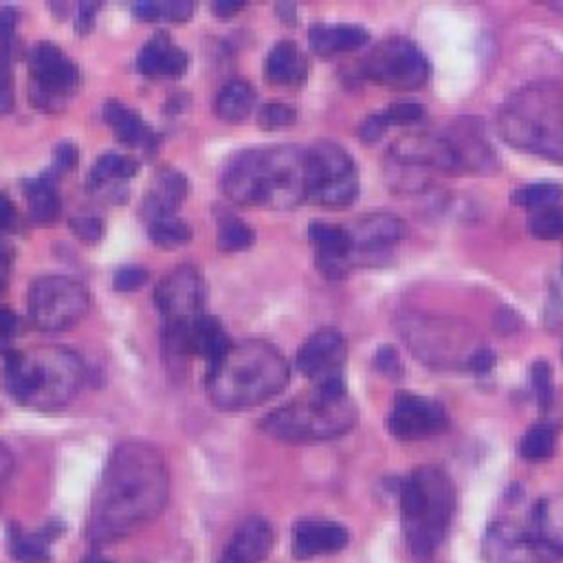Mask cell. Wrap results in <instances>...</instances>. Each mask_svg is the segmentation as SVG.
<instances>
[{
  "instance_id": "obj_1",
  "label": "cell",
  "mask_w": 563,
  "mask_h": 563,
  "mask_svg": "<svg viewBox=\"0 0 563 563\" xmlns=\"http://www.w3.org/2000/svg\"><path fill=\"white\" fill-rule=\"evenodd\" d=\"M167 490L169 475L163 453L143 440L121 442L95 490L88 537L108 543L136 532L161 515Z\"/></svg>"
},
{
  "instance_id": "obj_2",
  "label": "cell",
  "mask_w": 563,
  "mask_h": 563,
  "mask_svg": "<svg viewBox=\"0 0 563 563\" xmlns=\"http://www.w3.org/2000/svg\"><path fill=\"white\" fill-rule=\"evenodd\" d=\"M222 189L240 205L295 207L306 200V150L297 145L244 150L224 165Z\"/></svg>"
},
{
  "instance_id": "obj_3",
  "label": "cell",
  "mask_w": 563,
  "mask_h": 563,
  "mask_svg": "<svg viewBox=\"0 0 563 563\" xmlns=\"http://www.w3.org/2000/svg\"><path fill=\"white\" fill-rule=\"evenodd\" d=\"M290 369L284 354L262 339L233 343L229 352L209 365L205 387L220 409H249L266 402L284 389Z\"/></svg>"
},
{
  "instance_id": "obj_4",
  "label": "cell",
  "mask_w": 563,
  "mask_h": 563,
  "mask_svg": "<svg viewBox=\"0 0 563 563\" xmlns=\"http://www.w3.org/2000/svg\"><path fill=\"white\" fill-rule=\"evenodd\" d=\"M84 376L81 361L62 345L11 350L4 354L2 387L24 407L57 409L75 398Z\"/></svg>"
},
{
  "instance_id": "obj_5",
  "label": "cell",
  "mask_w": 563,
  "mask_h": 563,
  "mask_svg": "<svg viewBox=\"0 0 563 563\" xmlns=\"http://www.w3.org/2000/svg\"><path fill=\"white\" fill-rule=\"evenodd\" d=\"M455 508L453 484L438 466H418L400 488L402 532L409 550L427 559L446 534Z\"/></svg>"
},
{
  "instance_id": "obj_6",
  "label": "cell",
  "mask_w": 563,
  "mask_h": 563,
  "mask_svg": "<svg viewBox=\"0 0 563 563\" xmlns=\"http://www.w3.org/2000/svg\"><path fill=\"white\" fill-rule=\"evenodd\" d=\"M497 128L510 145L563 163V90L523 88L501 108Z\"/></svg>"
},
{
  "instance_id": "obj_7",
  "label": "cell",
  "mask_w": 563,
  "mask_h": 563,
  "mask_svg": "<svg viewBox=\"0 0 563 563\" xmlns=\"http://www.w3.org/2000/svg\"><path fill=\"white\" fill-rule=\"evenodd\" d=\"M354 422L356 407L347 396L330 398L317 391L314 396L292 400L271 411L262 427L268 435L282 442L308 444L339 438L347 433Z\"/></svg>"
},
{
  "instance_id": "obj_8",
  "label": "cell",
  "mask_w": 563,
  "mask_h": 563,
  "mask_svg": "<svg viewBox=\"0 0 563 563\" xmlns=\"http://www.w3.org/2000/svg\"><path fill=\"white\" fill-rule=\"evenodd\" d=\"M358 194L356 165L345 147L317 141L306 147V200L323 207H343Z\"/></svg>"
},
{
  "instance_id": "obj_9",
  "label": "cell",
  "mask_w": 563,
  "mask_h": 563,
  "mask_svg": "<svg viewBox=\"0 0 563 563\" xmlns=\"http://www.w3.org/2000/svg\"><path fill=\"white\" fill-rule=\"evenodd\" d=\"M90 308L88 290L73 277L44 275L29 288V317L35 328L57 332L75 325Z\"/></svg>"
},
{
  "instance_id": "obj_10",
  "label": "cell",
  "mask_w": 563,
  "mask_h": 563,
  "mask_svg": "<svg viewBox=\"0 0 563 563\" xmlns=\"http://www.w3.org/2000/svg\"><path fill=\"white\" fill-rule=\"evenodd\" d=\"M363 75L387 88L416 90L427 84L431 66L427 55L413 42L391 37L374 46V51L365 57Z\"/></svg>"
},
{
  "instance_id": "obj_11",
  "label": "cell",
  "mask_w": 563,
  "mask_h": 563,
  "mask_svg": "<svg viewBox=\"0 0 563 563\" xmlns=\"http://www.w3.org/2000/svg\"><path fill=\"white\" fill-rule=\"evenodd\" d=\"M347 345L339 330L323 328L310 334L297 352V367L314 380L317 391L330 398L345 396L343 363Z\"/></svg>"
},
{
  "instance_id": "obj_12",
  "label": "cell",
  "mask_w": 563,
  "mask_h": 563,
  "mask_svg": "<svg viewBox=\"0 0 563 563\" xmlns=\"http://www.w3.org/2000/svg\"><path fill=\"white\" fill-rule=\"evenodd\" d=\"M29 68L33 77V101L40 108L62 106L79 86V68L53 42H37L29 53Z\"/></svg>"
},
{
  "instance_id": "obj_13",
  "label": "cell",
  "mask_w": 563,
  "mask_h": 563,
  "mask_svg": "<svg viewBox=\"0 0 563 563\" xmlns=\"http://www.w3.org/2000/svg\"><path fill=\"white\" fill-rule=\"evenodd\" d=\"M202 277L200 273L189 266L180 264L174 271H169L156 286L154 301L167 323H189L202 312Z\"/></svg>"
},
{
  "instance_id": "obj_14",
  "label": "cell",
  "mask_w": 563,
  "mask_h": 563,
  "mask_svg": "<svg viewBox=\"0 0 563 563\" xmlns=\"http://www.w3.org/2000/svg\"><path fill=\"white\" fill-rule=\"evenodd\" d=\"M387 429L391 431V435L402 440L424 438L446 431L449 413L440 402L431 398L398 391L394 398L391 413L387 416Z\"/></svg>"
},
{
  "instance_id": "obj_15",
  "label": "cell",
  "mask_w": 563,
  "mask_h": 563,
  "mask_svg": "<svg viewBox=\"0 0 563 563\" xmlns=\"http://www.w3.org/2000/svg\"><path fill=\"white\" fill-rule=\"evenodd\" d=\"M482 552L486 563H545L552 559L545 543L530 528L521 530L506 521L488 526Z\"/></svg>"
},
{
  "instance_id": "obj_16",
  "label": "cell",
  "mask_w": 563,
  "mask_h": 563,
  "mask_svg": "<svg viewBox=\"0 0 563 563\" xmlns=\"http://www.w3.org/2000/svg\"><path fill=\"white\" fill-rule=\"evenodd\" d=\"M389 158L413 165V167H433L442 172H462L455 147L444 134L433 132H413L405 134L389 147Z\"/></svg>"
},
{
  "instance_id": "obj_17",
  "label": "cell",
  "mask_w": 563,
  "mask_h": 563,
  "mask_svg": "<svg viewBox=\"0 0 563 563\" xmlns=\"http://www.w3.org/2000/svg\"><path fill=\"white\" fill-rule=\"evenodd\" d=\"M345 526L328 519H306L292 530V552L297 559H312L339 552L347 545Z\"/></svg>"
},
{
  "instance_id": "obj_18",
  "label": "cell",
  "mask_w": 563,
  "mask_h": 563,
  "mask_svg": "<svg viewBox=\"0 0 563 563\" xmlns=\"http://www.w3.org/2000/svg\"><path fill=\"white\" fill-rule=\"evenodd\" d=\"M352 251H376L400 242L407 235V224L387 211H374L356 218L347 227Z\"/></svg>"
},
{
  "instance_id": "obj_19",
  "label": "cell",
  "mask_w": 563,
  "mask_h": 563,
  "mask_svg": "<svg viewBox=\"0 0 563 563\" xmlns=\"http://www.w3.org/2000/svg\"><path fill=\"white\" fill-rule=\"evenodd\" d=\"M273 548V528L262 517L244 519L227 543L220 563H262Z\"/></svg>"
},
{
  "instance_id": "obj_20",
  "label": "cell",
  "mask_w": 563,
  "mask_h": 563,
  "mask_svg": "<svg viewBox=\"0 0 563 563\" xmlns=\"http://www.w3.org/2000/svg\"><path fill=\"white\" fill-rule=\"evenodd\" d=\"M312 244L317 246V264L328 277H343L352 253V242L345 227L330 222H312L308 229Z\"/></svg>"
},
{
  "instance_id": "obj_21",
  "label": "cell",
  "mask_w": 563,
  "mask_h": 563,
  "mask_svg": "<svg viewBox=\"0 0 563 563\" xmlns=\"http://www.w3.org/2000/svg\"><path fill=\"white\" fill-rule=\"evenodd\" d=\"M136 68L147 77H178L187 68V53L165 33H156L139 51Z\"/></svg>"
},
{
  "instance_id": "obj_22",
  "label": "cell",
  "mask_w": 563,
  "mask_h": 563,
  "mask_svg": "<svg viewBox=\"0 0 563 563\" xmlns=\"http://www.w3.org/2000/svg\"><path fill=\"white\" fill-rule=\"evenodd\" d=\"M187 196V178L176 172L174 167H161L156 172L154 185L147 189V196L143 200V213L150 220L176 216L174 211Z\"/></svg>"
},
{
  "instance_id": "obj_23",
  "label": "cell",
  "mask_w": 563,
  "mask_h": 563,
  "mask_svg": "<svg viewBox=\"0 0 563 563\" xmlns=\"http://www.w3.org/2000/svg\"><path fill=\"white\" fill-rule=\"evenodd\" d=\"M62 523H46L35 532H26L20 526H9V552L18 563H48L51 543L62 534Z\"/></svg>"
},
{
  "instance_id": "obj_24",
  "label": "cell",
  "mask_w": 563,
  "mask_h": 563,
  "mask_svg": "<svg viewBox=\"0 0 563 563\" xmlns=\"http://www.w3.org/2000/svg\"><path fill=\"white\" fill-rule=\"evenodd\" d=\"M103 119L117 134V139L130 147L152 150L156 145V134L152 128L141 119V114L128 108L121 101H106Z\"/></svg>"
},
{
  "instance_id": "obj_25",
  "label": "cell",
  "mask_w": 563,
  "mask_h": 563,
  "mask_svg": "<svg viewBox=\"0 0 563 563\" xmlns=\"http://www.w3.org/2000/svg\"><path fill=\"white\" fill-rule=\"evenodd\" d=\"M308 37L314 53L336 55L361 48L369 40V33L358 24H314Z\"/></svg>"
},
{
  "instance_id": "obj_26",
  "label": "cell",
  "mask_w": 563,
  "mask_h": 563,
  "mask_svg": "<svg viewBox=\"0 0 563 563\" xmlns=\"http://www.w3.org/2000/svg\"><path fill=\"white\" fill-rule=\"evenodd\" d=\"M264 73L266 79L273 84H299L303 81L308 66L299 46L292 40H279L268 51Z\"/></svg>"
},
{
  "instance_id": "obj_27",
  "label": "cell",
  "mask_w": 563,
  "mask_h": 563,
  "mask_svg": "<svg viewBox=\"0 0 563 563\" xmlns=\"http://www.w3.org/2000/svg\"><path fill=\"white\" fill-rule=\"evenodd\" d=\"M24 196L29 200V216L35 222H51L59 213V196L53 176H37L24 180Z\"/></svg>"
},
{
  "instance_id": "obj_28",
  "label": "cell",
  "mask_w": 563,
  "mask_h": 563,
  "mask_svg": "<svg viewBox=\"0 0 563 563\" xmlns=\"http://www.w3.org/2000/svg\"><path fill=\"white\" fill-rule=\"evenodd\" d=\"M255 103V92L249 81L231 79L216 97V114L224 121H242L251 114Z\"/></svg>"
},
{
  "instance_id": "obj_29",
  "label": "cell",
  "mask_w": 563,
  "mask_h": 563,
  "mask_svg": "<svg viewBox=\"0 0 563 563\" xmlns=\"http://www.w3.org/2000/svg\"><path fill=\"white\" fill-rule=\"evenodd\" d=\"M139 172V163L125 154H114L108 152L103 156H99L88 174V185L90 187H101L103 183L110 180H121V178H130Z\"/></svg>"
},
{
  "instance_id": "obj_30",
  "label": "cell",
  "mask_w": 563,
  "mask_h": 563,
  "mask_svg": "<svg viewBox=\"0 0 563 563\" xmlns=\"http://www.w3.org/2000/svg\"><path fill=\"white\" fill-rule=\"evenodd\" d=\"M556 444V431L552 424L541 422L526 431V435L519 442V453L526 462H543L552 455Z\"/></svg>"
},
{
  "instance_id": "obj_31",
  "label": "cell",
  "mask_w": 563,
  "mask_h": 563,
  "mask_svg": "<svg viewBox=\"0 0 563 563\" xmlns=\"http://www.w3.org/2000/svg\"><path fill=\"white\" fill-rule=\"evenodd\" d=\"M510 198L515 205L537 211V209L554 207L563 198V187L556 183H530V185L517 187Z\"/></svg>"
},
{
  "instance_id": "obj_32",
  "label": "cell",
  "mask_w": 563,
  "mask_h": 563,
  "mask_svg": "<svg viewBox=\"0 0 563 563\" xmlns=\"http://www.w3.org/2000/svg\"><path fill=\"white\" fill-rule=\"evenodd\" d=\"M147 233H150L152 242L156 246H163V249L180 246V244H185L191 238L189 224L185 220L176 218V216H165V218L150 220Z\"/></svg>"
},
{
  "instance_id": "obj_33",
  "label": "cell",
  "mask_w": 563,
  "mask_h": 563,
  "mask_svg": "<svg viewBox=\"0 0 563 563\" xmlns=\"http://www.w3.org/2000/svg\"><path fill=\"white\" fill-rule=\"evenodd\" d=\"M253 229L238 216H224L218 224V249L220 251H244L253 244Z\"/></svg>"
},
{
  "instance_id": "obj_34",
  "label": "cell",
  "mask_w": 563,
  "mask_h": 563,
  "mask_svg": "<svg viewBox=\"0 0 563 563\" xmlns=\"http://www.w3.org/2000/svg\"><path fill=\"white\" fill-rule=\"evenodd\" d=\"M528 231L539 240H561L563 238V207L537 209L528 220Z\"/></svg>"
},
{
  "instance_id": "obj_35",
  "label": "cell",
  "mask_w": 563,
  "mask_h": 563,
  "mask_svg": "<svg viewBox=\"0 0 563 563\" xmlns=\"http://www.w3.org/2000/svg\"><path fill=\"white\" fill-rule=\"evenodd\" d=\"M13 108V44L0 46V112Z\"/></svg>"
},
{
  "instance_id": "obj_36",
  "label": "cell",
  "mask_w": 563,
  "mask_h": 563,
  "mask_svg": "<svg viewBox=\"0 0 563 563\" xmlns=\"http://www.w3.org/2000/svg\"><path fill=\"white\" fill-rule=\"evenodd\" d=\"M530 380L541 409H548L552 402V369L545 361H534L530 367Z\"/></svg>"
},
{
  "instance_id": "obj_37",
  "label": "cell",
  "mask_w": 563,
  "mask_h": 563,
  "mask_svg": "<svg viewBox=\"0 0 563 563\" xmlns=\"http://www.w3.org/2000/svg\"><path fill=\"white\" fill-rule=\"evenodd\" d=\"M257 119H260V123H262L264 128H286V125H290V123L297 119V112H295V108L288 106V103L273 101V103L262 106Z\"/></svg>"
},
{
  "instance_id": "obj_38",
  "label": "cell",
  "mask_w": 563,
  "mask_h": 563,
  "mask_svg": "<svg viewBox=\"0 0 563 563\" xmlns=\"http://www.w3.org/2000/svg\"><path fill=\"white\" fill-rule=\"evenodd\" d=\"M380 114H383L387 125H405V123L420 121L424 117V106L413 103V101H409V103H394L387 110H383Z\"/></svg>"
},
{
  "instance_id": "obj_39",
  "label": "cell",
  "mask_w": 563,
  "mask_h": 563,
  "mask_svg": "<svg viewBox=\"0 0 563 563\" xmlns=\"http://www.w3.org/2000/svg\"><path fill=\"white\" fill-rule=\"evenodd\" d=\"M145 282H147V271L141 266H123L112 277V286L121 292L139 290L141 286H145Z\"/></svg>"
},
{
  "instance_id": "obj_40",
  "label": "cell",
  "mask_w": 563,
  "mask_h": 563,
  "mask_svg": "<svg viewBox=\"0 0 563 563\" xmlns=\"http://www.w3.org/2000/svg\"><path fill=\"white\" fill-rule=\"evenodd\" d=\"M68 224L70 231L86 242H97L103 235V220L97 216H77Z\"/></svg>"
},
{
  "instance_id": "obj_41",
  "label": "cell",
  "mask_w": 563,
  "mask_h": 563,
  "mask_svg": "<svg viewBox=\"0 0 563 563\" xmlns=\"http://www.w3.org/2000/svg\"><path fill=\"white\" fill-rule=\"evenodd\" d=\"M75 163H77V147L70 141L57 143L55 154H53V172L64 174V172L73 169Z\"/></svg>"
},
{
  "instance_id": "obj_42",
  "label": "cell",
  "mask_w": 563,
  "mask_h": 563,
  "mask_svg": "<svg viewBox=\"0 0 563 563\" xmlns=\"http://www.w3.org/2000/svg\"><path fill=\"white\" fill-rule=\"evenodd\" d=\"M374 365H376L383 374H387V376H398V374H400V358H398L396 347H391V345H380V347L376 350Z\"/></svg>"
},
{
  "instance_id": "obj_43",
  "label": "cell",
  "mask_w": 563,
  "mask_h": 563,
  "mask_svg": "<svg viewBox=\"0 0 563 563\" xmlns=\"http://www.w3.org/2000/svg\"><path fill=\"white\" fill-rule=\"evenodd\" d=\"M18 330V317L11 308L0 306V352H11L9 350V341L15 336Z\"/></svg>"
},
{
  "instance_id": "obj_44",
  "label": "cell",
  "mask_w": 563,
  "mask_h": 563,
  "mask_svg": "<svg viewBox=\"0 0 563 563\" xmlns=\"http://www.w3.org/2000/svg\"><path fill=\"white\" fill-rule=\"evenodd\" d=\"M15 26H18V11L13 7L0 9V46L15 44Z\"/></svg>"
},
{
  "instance_id": "obj_45",
  "label": "cell",
  "mask_w": 563,
  "mask_h": 563,
  "mask_svg": "<svg viewBox=\"0 0 563 563\" xmlns=\"http://www.w3.org/2000/svg\"><path fill=\"white\" fill-rule=\"evenodd\" d=\"M385 130H387V123H385L383 114L378 112V114H369V117L361 123L358 136H361L365 143H374V141H378V139L383 136Z\"/></svg>"
},
{
  "instance_id": "obj_46",
  "label": "cell",
  "mask_w": 563,
  "mask_h": 563,
  "mask_svg": "<svg viewBox=\"0 0 563 563\" xmlns=\"http://www.w3.org/2000/svg\"><path fill=\"white\" fill-rule=\"evenodd\" d=\"M191 11H194L191 2H161V20L183 22L191 15Z\"/></svg>"
},
{
  "instance_id": "obj_47",
  "label": "cell",
  "mask_w": 563,
  "mask_h": 563,
  "mask_svg": "<svg viewBox=\"0 0 563 563\" xmlns=\"http://www.w3.org/2000/svg\"><path fill=\"white\" fill-rule=\"evenodd\" d=\"M95 13H97V4L92 2H81L77 7V18H75V29L79 33H88L92 29V22H95Z\"/></svg>"
},
{
  "instance_id": "obj_48",
  "label": "cell",
  "mask_w": 563,
  "mask_h": 563,
  "mask_svg": "<svg viewBox=\"0 0 563 563\" xmlns=\"http://www.w3.org/2000/svg\"><path fill=\"white\" fill-rule=\"evenodd\" d=\"M493 365H495V354L486 347L473 352L468 358V369H473L477 374H486L488 369H493Z\"/></svg>"
},
{
  "instance_id": "obj_49",
  "label": "cell",
  "mask_w": 563,
  "mask_h": 563,
  "mask_svg": "<svg viewBox=\"0 0 563 563\" xmlns=\"http://www.w3.org/2000/svg\"><path fill=\"white\" fill-rule=\"evenodd\" d=\"M18 222V211L11 198H7L4 194H0V231H9L13 229Z\"/></svg>"
},
{
  "instance_id": "obj_50",
  "label": "cell",
  "mask_w": 563,
  "mask_h": 563,
  "mask_svg": "<svg viewBox=\"0 0 563 563\" xmlns=\"http://www.w3.org/2000/svg\"><path fill=\"white\" fill-rule=\"evenodd\" d=\"M11 473H13V455L4 444H0V493L11 479Z\"/></svg>"
},
{
  "instance_id": "obj_51",
  "label": "cell",
  "mask_w": 563,
  "mask_h": 563,
  "mask_svg": "<svg viewBox=\"0 0 563 563\" xmlns=\"http://www.w3.org/2000/svg\"><path fill=\"white\" fill-rule=\"evenodd\" d=\"M134 13L141 20H161V2H139L134 4Z\"/></svg>"
},
{
  "instance_id": "obj_52",
  "label": "cell",
  "mask_w": 563,
  "mask_h": 563,
  "mask_svg": "<svg viewBox=\"0 0 563 563\" xmlns=\"http://www.w3.org/2000/svg\"><path fill=\"white\" fill-rule=\"evenodd\" d=\"M11 277V257L4 249H0V292L7 288Z\"/></svg>"
},
{
  "instance_id": "obj_53",
  "label": "cell",
  "mask_w": 563,
  "mask_h": 563,
  "mask_svg": "<svg viewBox=\"0 0 563 563\" xmlns=\"http://www.w3.org/2000/svg\"><path fill=\"white\" fill-rule=\"evenodd\" d=\"M244 4L242 2H216L211 9L220 15V18H229L231 13H235V11H240Z\"/></svg>"
},
{
  "instance_id": "obj_54",
  "label": "cell",
  "mask_w": 563,
  "mask_h": 563,
  "mask_svg": "<svg viewBox=\"0 0 563 563\" xmlns=\"http://www.w3.org/2000/svg\"><path fill=\"white\" fill-rule=\"evenodd\" d=\"M84 563H110V561H108V559H103L101 554H90Z\"/></svg>"
}]
</instances>
